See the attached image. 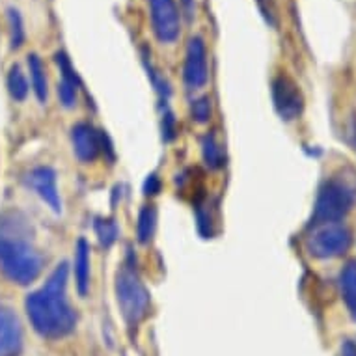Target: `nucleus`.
Returning <instances> with one entry per match:
<instances>
[{
	"label": "nucleus",
	"instance_id": "obj_1",
	"mask_svg": "<svg viewBox=\"0 0 356 356\" xmlns=\"http://www.w3.org/2000/svg\"><path fill=\"white\" fill-rule=\"evenodd\" d=\"M67 265L60 263L45 286L26 297V314L40 336L49 339L64 338L73 332L76 316L65 297Z\"/></svg>",
	"mask_w": 356,
	"mask_h": 356
},
{
	"label": "nucleus",
	"instance_id": "obj_2",
	"mask_svg": "<svg viewBox=\"0 0 356 356\" xmlns=\"http://www.w3.org/2000/svg\"><path fill=\"white\" fill-rule=\"evenodd\" d=\"M43 257L32 245L30 228L19 213L0 216V270L8 280L29 286L38 280Z\"/></svg>",
	"mask_w": 356,
	"mask_h": 356
},
{
	"label": "nucleus",
	"instance_id": "obj_3",
	"mask_svg": "<svg viewBox=\"0 0 356 356\" xmlns=\"http://www.w3.org/2000/svg\"><path fill=\"white\" fill-rule=\"evenodd\" d=\"M116 298L123 319L136 327L149 309V293L131 265H123L116 276Z\"/></svg>",
	"mask_w": 356,
	"mask_h": 356
},
{
	"label": "nucleus",
	"instance_id": "obj_4",
	"mask_svg": "<svg viewBox=\"0 0 356 356\" xmlns=\"http://www.w3.org/2000/svg\"><path fill=\"white\" fill-rule=\"evenodd\" d=\"M356 202L355 188L349 183L332 177L328 179L319 191L314 211V226L317 224H327V222H339L343 218Z\"/></svg>",
	"mask_w": 356,
	"mask_h": 356
},
{
	"label": "nucleus",
	"instance_id": "obj_5",
	"mask_svg": "<svg viewBox=\"0 0 356 356\" xmlns=\"http://www.w3.org/2000/svg\"><path fill=\"white\" fill-rule=\"evenodd\" d=\"M350 232L339 222L317 224L306 239V248L317 259H332L343 256L350 248Z\"/></svg>",
	"mask_w": 356,
	"mask_h": 356
},
{
	"label": "nucleus",
	"instance_id": "obj_6",
	"mask_svg": "<svg viewBox=\"0 0 356 356\" xmlns=\"http://www.w3.org/2000/svg\"><path fill=\"white\" fill-rule=\"evenodd\" d=\"M153 34L161 43H174L181 32V13L175 0H147Z\"/></svg>",
	"mask_w": 356,
	"mask_h": 356
},
{
	"label": "nucleus",
	"instance_id": "obj_7",
	"mask_svg": "<svg viewBox=\"0 0 356 356\" xmlns=\"http://www.w3.org/2000/svg\"><path fill=\"white\" fill-rule=\"evenodd\" d=\"M209 67H207V49L200 35L188 40L185 64H183V81L188 90H200L207 84Z\"/></svg>",
	"mask_w": 356,
	"mask_h": 356
},
{
	"label": "nucleus",
	"instance_id": "obj_8",
	"mask_svg": "<svg viewBox=\"0 0 356 356\" xmlns=\"http://www.w3.org/2000/svg\"><path fill=\"white\" fill-rule=\"evenodd\" d=\"M273 101L282 120L291 122L300 116L304 108V97L297 84L287 75H278L273 81Z\"/></svg>",
	"mask_w": 356,
	"mask_h": 356
},
{
	"label": "nucleus",
	"instance_id": "obj_9",
	"mask_svg": "<svg viewBox=\"0 0 356 356\" xmlns=\"http://www.w3.org/2000/svg\"><path fill=\"white\" fill-rule=\"evenodd\" d=\"M24 181L54 213L62 211V202H60L58 187H56V174H54L53 168L40 166V168L30 170L24 177Z\"/></svg>",
	"mask_w": 356,
	"mask_h": 356
},
{
	"label": "nucleus",
	"instance_id": "obj_10",
	"mask_svg": "<svg viewBox=\"0 0 356 356\" xmlns=\"http://www.w3.org/2000/svg\"><path fill=\"white\" fill-rule=\"evenodd\" d=\"M23 349V328L17 316L0 300V356H19Z\"/></svg>",
	"mask_w": 356,
	"mask_h": 356
},
{
	"label": "nucleus",
	"instance_id": "obj_11",
	"mask_svg": "<svg viewBox=\"0 0 356 356\" xmlns=\"http://www.w3.org/2000/svg\"><path fill=\"white\" fill-rule=\"evenodd\" d=\"M71 140H73V149H75L76 157L90 163L95 161L101 152V131L90 125V123H76L75 127L71 129Z\"/></svg>",
	"mask_w": 356,
	"mask_h": 356
},
{
	"label": "nucleus",
	"instance_id": "obj_12",
	"mask_svg": "<svg viewBox=\"0 0 356 356\" xmlns=\"http://www.w3.org/2000/svg\"><path fill=\"white\" fill-rule=\"evenodd\" d=\"M75 282L76 289L84 297L90 287V245L84 239H79L75 246Z\"/></svg>",
	"mask_w": 356,
	"mask_h": 356
},
{
	"label": "nucleus",
	"instance_id": "obj_13",
	"mask_svg": "<svg viewBox=\"0 0 356 356\" xmlns=\"http://www.w3.org/2000/svg\"><path fill=\"white\" fill-rule=\"evenodd\" d=\"M339 287H341V295L347 304L350 317L356 321V263L350 261L341 273L339 278Z\"/></svg>",
	"mask_w": 356,
	"mask_h": 356
},
{
	"label": "nucleus",
	"instance_id": "obj_14",
	"mask_svg": "<svg viewBox=\"0 0 356 356\" xmlns=\"http://www.w3.org/2000/svg\"><path fill=\"white\" fill-rule=\"evenodd\" d=\"M29 70L35 97L41 103H45V99H47V73H45V65H43L38 54H30L29 56Z\"/></svg>",
	"mask_w": 356,
	"mask_h": 356
},
{
	"label": "nucleus",
	"instance_id": "obj_15",
	"mask_svg": "<svg viewBox=\"0 0 356 356\" xmlns=\"http://www.w3.org/2000/svg\"><path fill=\"white\" fill-rule=\"evenodd\" d=\"M155 224H157V211L153 205H144L138 215V224H136V237L142 245H147L153 239Z\"/></svg>",
	"mask_w": 356,
	"mask_h": 356
},
{
	"label": "nucleus",
	"instance_id": "obj_16",
	"mask_svg": "<svg viewBox=\"0 0 356 356\" xmlns=\"http://www.w3.org/2000/svg\"><path fill=\"white\" fill-rule=\"evenodd\" d=\"M202 153H204L205 164L213 170H218L224 166V153L222 147L213 135H205L202 140Z\"/></svg>",
	"mask_w": 356,
	"mask_h": 356
},
{
	"label": "nucleus",
	"instance_id": "obj_17",
	"mask_svg": "<svg viewBox=\"0 0 356 356\" xmlns=\"http://www.w3.org/2000/svg\"><path fill=\"white\" fill-rule=\"evenodd\" d=\"M8 90L15 101H24L29 95V82L17 64L12 65V70L8 73Z\"/></svg>",
	"mask_w": 356,
	"mask_h": 356
},
{
	"label": "nucleus",
	"instance_id": "obj_18",
	"mask_svg": "<svg viewBox=\"0 0 356 356\" xmlns=\"http://www.w3.org/2000/svg\"><path fill=\"white\" fill-rule=\"evenodd\" d=\"M8 24H10V43L12 49H19L24 43V24L21 13L10 8L8 10Z\"/></svg>",
	"mask_w": 356,
	"mask_h": 356
},
{
	"label": "nucleus",
	"instance_id": "obj_19",
	"mask_svg": "<svg viewBox=\"0 0 356 356\" xmlns=\"http://www.w3.org/2000/svg\"><path fill=\"white\" fill-rule=\"evenodd\" d=\"M95 234L99 237V243L103 246L114 245V241L118 239V226L116 222L111 218H97L95 220Z\"/></svg>",
	"mask_w": 356,
	"mask_h": 356
},
{
	"label": "nucleus",
	"instance_id": "obj_20",
	"mask_svg": "<svg viewBox=\"0 0 356 356\" xmlns=\"http://www.w3.org/2000/svg\"><path fill=\"white\" fill-rule=\"evenodd\" d=\"M81 86V84H76V82L65 81L62 79L58 84V97L60 103L65 106V108H71V106H75L76 103V88Z\"/></svg>",
	"mask_w": 356,
	"mask_h": 356
},
{
	"label": "nucleus",
	"instance_id": "obj_21",
	"mask_svg": "<svg viewBox=\"0 0 356 356\" xmlns=\"http://www.w3.org/2000/svg\"><path fill=\"white\" fill-rule=\"evenodd\" d=\"M193 118L198 123H205L211 120V99L209 97H200L191 106Z\"/></svg>",
	"mask_w": 356,
	"mask_h": 356
},
{
	"label": "nucleus",
	"instance_id": "obj_22",
	"mask_svg": "<svg viewBox=\"0 0 356 356\" xmlns=\"http://www.w3.org/2000/svg\"><path fill=\"white\" fill-rule=\"evenodd\" d=\"M163 136L164 140H172L175 136V127H174V116L166 112L163 120Z\"/></svg>",
	"mask_w": 356,
	"mask_h": 356
},
{
	"label": "nucleus",
	"instance_id": "obj_23",
	"mask_svg": "<svg viewBox=\"0 0 356 356\" xmlns=\"http://www.w3.org/2000/svg\"><path fill=\"white\" fill-rule=\"evenodd\" d=\"M144 191H146V194H152V196L161 191V181H159L157 175H149V177H147L146 185H144Z\"/></svg>",
	"mask_w": 356,
	"mask_h": 356
},
{
	"label": "nucleus",
	"instance_id": "obj_24",
	"mask_svg": "<svg viewBox=\"0 0 356 356\" xmlns=\"http://www.w3.org/2000/svg\"><path fill=\"white\" fill-rule=\"evenodd\" d=\"M183 6V12L187 15L188 21H193L194 13H196V0H179Z\"/></svg>",
	"mask_w": 356,
	"mask_h": 356
},
{
	"label": "nucleus",
	"instance_id": "obj_25",
	"mask_svg": "<svg viewBox=\"0 0 356 356\" xmlns=\"http://www.w3.org/2000/svg\"><path fill=\"white\" fill-rule=\"evenodd\" d=\"M341 356H356V345L353 341H345L341 347Z\"/></svg>",
	"mask_w": 356,
	"mask_h": 356
}]
</instances>
